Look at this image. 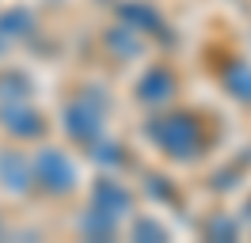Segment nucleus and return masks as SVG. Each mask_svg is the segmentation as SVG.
<instances>
[{
  "instance_id": "nucleus-16",
  "label": "nucleus",
  "mask_w": 251,
  "mask_h": 243,
  "mask_svg": "<svg viewBox=\"0 0 251 243\" xmlns=\"http://www.w3.org/2000/svg\"><path fill=\"white\" fill-rule=\"evenodd\" d=\"M209 236H221V240H236L240 236V217H213L209 220Z\"/></svg>"
},
{
  "instance_id": "nucleus-14",
  "label": "nucleus",
  "mask_w": 251,
  "mask_h": 243,
  "mask_svg": "<svg viewBox=\"0 0 251 243\" xmlns=\"http://www.w3.org/2000/svg\"><path fill=\"white\" fill-rule=\"evenodd\" d=\"M34 95V80L27 73H4L0 76V103H19V99H31Z\"/></svg>"
},
{
  "instance_id": "nucleus-10",
  "label": "nucleus",
  "mask_w": 251,
  "mask_h": 243,
  "mask_svg": "<svg viewBox=\"0 0 251 243\" xmlns=\"http://www.w3.org/2000/svg\"><path fill=\"white\" fill-rule=\"evenodd\" d=\"M34 30H38L34 8H27V4H8V8L0 12V34H4L8 42H23V38H31Z\"/></svg>"
},
{
  "instance_id": "nucleus-9",
  "label": "nucleus",
  "mask_w": 251,
  "mask_h": 243,
  "mask_svg": "<svg viewBox=\"0 0 251 243\" xmlns=\"http://www.w3.org/2000/svg\"><path fill=\"white\" fill-rule=\"evenodd\" d=\"M213 73H217V80H221V88H225L228 99H236L240 106H251V61L248 57L225 53Z\"/></svg>"
},
{
  "instance_id": "nucleus-7",
  "label": "nucleus",
  "mask_w": 251,
  "mask_h": 243,
  "mask_svg": "<svg viewBox=\"0 0 251 243\" xmlns=\"http://www.w3.org/2000/svg\"><path fill=\"white\" fill-rule=\"evenodd\" d=\"M0 194L4 197H23L34 194V179H31V152L19 148H4L0 152Z\"/></svg>"
},
{
  "instance_id": "nucleus-4",
  "label": "nucleus",
  "mask_w": 251,
  "mask_h": 243,
  "mask_svg": "<svg viewBox=\"0 0 251 243\" xmlns=\"http://www.w3.org/2000/svg\"><path fill=\"white\" fill-rule=\"evenodd\" d=\"M179 95V73L168 61H156L141 73V80L133 84V103L145 110H164L168 103H175Z\"/></svg>"
},
{
  "instance_id": "nucleus-18",
  "label": "nucleus",
  "mask_w": 251,
  "mask_h": 243,
  "mask_svg": "<svg viewBox=\"0 0 251 243\" xmlns=\"http://www.w3.org/2000/svg\"><path fill=\"white\" fill-rule=\"evenodd\" d=\"M240 224H248V228H251V194H248V201H244V213H240Z\"/></svg>"
},
{
  "instance_id": "nucleus-13",
  "label": "nucleus",
  "mask_w": 251,
  "mask_h": 243,
  "mask_svg": "<svg viewBox=\"0 0 251 243\" xmlns=\"http://www.w3.org/2000/svg\"><path fill=\"white\" fill-rule=\"evenodd\" d=\"M88 156H92V160L103 167V171H126V167L133 164V160H129V152H126L118 141H110L107 133L99 137V141H92V145H88Z\"/></svg>"
},
{
  "instance_id": "nucleus-1",
  "label": "nucleus",
  "mask_w": 251,
  "mask_h": 243,
  "mask_svg": "<svg viewBox=\"0 0 251 243\" xmlns=\"http://www.w3.org/2000/svg\"><path fill=\"white\" fill-rule=\"evenodd\" d=\"M141 133L172 164H198L213 152V125L198 110H152Z\"/></svg>"
},
{
  "instance_id": "nucleus-8",
  "label": "nucleus",
  "mask_w": 251,
  "mask_h": 243,
  "mask_svg": "<svg viewBox=\"0 0 251 243\" xmlns=\"http://www.w3.org/2000/svg\"><path fill=\"white\" fill-rule=\"evenodd\" d=\"M92 205L114 213L118 220H126V217L133 213V205H137V197H133V190H129L122 179H114V171H103V175L92 182Z\"/></svg>"
},
{
  "instance_id": "nucleus-19",
  "label": "nucleus",
  "mask_w": 251,
  "mask_h": 243,
  "mask_svg": "<svg viewBox=\"0 0 251 243\" xmlns=\"http://www.w3.org/2000/svg\"><path fill=\"white\" fill-rule=\"evenodd\" d=\"M12 46H16V42H8V38L0 34V61H4V57H8V53H12Z\"/></svg>"
},
{
  "instance_id": "nucleus-6",
  "label": "nucleus",
  "mask_w": 251,
  "mask_h": 243,
  "mask_svg": "<svg viewBox=\"0 0 251 243\" xmlns=\"http://www.w3.org/2000/svg\"><path fill=\"white\" fill-rule=\"evenodd\" d=\"M118 23L137 30L141 38H164V42H172L168 19H164V12L152 0H126V4H118Z\"/></svg>"
},
{
  "instance_id": "nucleus-2",
  "label": "nucleus",
  "mask_w": 251,
  "mask_h": 243,
  "mask_svg": "<svg viewBox=\"0 0 251 243\" xmlns=\"http://www.w3.org/2000/svg\"><path fill=\"white\" fill-rule=\"evenodd\" d=\"M107 110H110V95L103 91V84H88V88H80L69 103L61 106V129L65 137L80 145V148H88L92 141L107 133Z\"/></svg>"
},
{
  "instance_id": "nucleus-11",
  "label": "nucleus",
  "mask_w": 251,
  "mask_h": 243,
  "mask_svg": "<svg viewBox=\"0 0 251 243\" xmlns=\"http://www.w3.org/2000/svg\"><path fill=\"white\" fill-rule=\"evenodd\" d=\"M103 46H107V53L114 61H133V57H141L145 53V46H149V38H141L137 30H129V27H110L107 34H103Z\"/></svg>"
},
{
  "instance_id": "nucleus-12",
  "label": "nucleus",
  "mask_w": 251,
  "mask_h": 243,
  "mask_svg": "<svg viewBox=\"0 0 251 243\" xmlns=\"http://www.w3.org/2000/svg\"><path fill=\"white\" fill-rule=\"evenodd\" d=\"M118 232H122V220L114 213L95 209V205H88L80 213V236H88V240H114Z\"/></svg>"
},
{
  "instance_id": "nucleus-5",
  "label": "nucleus",
  "mask_w": 251,
  "mask_h": 243,
  "mask_svg": "<svg viewBox=\"0 0 251 243\" xmlns=\"http://www.w3.org/2000/svg\"><path fill=\"white\" fill-rule=\"evenodd\" d=\"M0 129L19 145H34L46 141L50 122L38 106H31V99H19V103H0Z\"/></svg>"
},
{
  "instance_id": "nucleus-17",
  "label": "nucleus",
  "mask_w": 251,
  "mask_h": 243,
  "mask_svg": "<svg viewBox=\"0 0 251 243\" xmlns=\"http://www.w3.org/2000/svg\"><path fill=\"white\" fill-rule=\"evenodd\" d=\"M145 190H149V197H160V201H175V186L168 182V175H149V179H145Z\"/></svg>"
},
{
  "instance_id": "nucleus-15",
  "label": "nucleus",
  "mask_w": 251,
  "mask_h": 243,
  "mask_svg": "<svg viewBox=\"0 0 251 243\" xmlns=\"http://www.w3.org/2000/svg\"><path fill=\"white\" fill-rule=\"evenodd\" d=\"M126 232H129V240H168V228L160 224L152 213H137Z\"/></svg>"
},
{
  "instance_id": "nucleus-3",
  "label": "nucleus",
  "mask_w": 251,
  "mask_h": 243,
  "mask_svg": "<svg viewBox=\"0 0 251 243\" xmlns=\"http://www.w3.org/2000/svg\"><path fill=\"white\" fill-rule=\"evenodd\" d=\"M31 179H34L38 194L69 197V194H76V186H80V167L65 148L38 141V148L31 152Z\"/></svg>"
}]
</instances>
